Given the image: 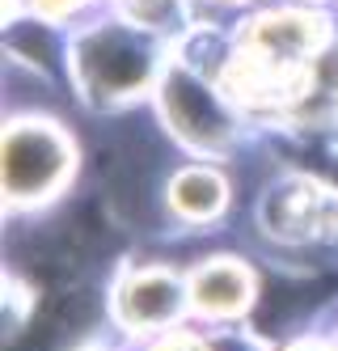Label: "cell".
Returning a JSON list of instances; mask_svg holds the SVG:
<instances>
[{
    "instance_id": "cell-4",
    "label": "cell",
    "mask_w": 338,
    "mask_h": 351,
    "mask_svg": "<svg viewBox=\"0 0 338 351\" xmlns=\"http://www.w3.org/2000/svg\"><path fill=\"white\" fill-rule=\"evenodd\" d=\"M199 284H203V305H212V309H232V305H237V300H241V275L237 271H232V267H207L203 275H199Z\"/></svg>"
},
{
    "instance_id": "cell-1",
    "label": "cell",
    "mask_w": 338,
    "mask_h": 351,
    "mask_svg": "<svg viewBox=\"0 0 338 351\" xmlns=\"http://www.w3.org/2000/svg\"><path fill=\"white\" fill-rule=\"evenodd\" d=\"M64 165V144L47 128H17L9 136V182L17 195L47 191V182Z\"/></svg>"
},
{
    "instance_id": "cell-3",
    "label": "cell",
    "mask_w": 338,
    "mask_h": 351,
    "mask_svg": "<svg viewBox=\"0 0 338 351\" xmlns=\"http://www.w3.org/2000/svg\"><path fill=\"white\" fill-rule=\"evenodd\" d=\"M178 313V284L165 275H144V280L127 284L123 296V317L132 326H161Z\"/></svg>"
},
{
    "instance_id": "cell-5",
    "label": "cell",
    "mask_w": 338,
    "mask_h": 351,
    "mask_svg": "<svg viewBox=\"0 0 338 351\" xmlns=\"http://www.w3.org/2000/svg\"><path fill=\"white\" fill-rule=\"evenodd\" d=\"M178 204L186 212H212L220 204V182L203 178V173H191V178H182V186H178Z\"/></svg>"
},
{
    "instance_id": "cell-2",
    "label": "cell",
    "mask_w": 338,
    "mask_h": 351,
    "mask_svg": "<svg viewBox=\"0 0 338 351\" xmlns=\"http://www.w3.org/2000/svg\"><path fill=\"white\" fill-rule=\"evenodd\" d=\"M165 102H169V114L178 123V132L195 140V144H216L224 136V114L216 110V102L207 97V89L191 77H169V89H165Z\"/></svg>"
}]
</instances>
